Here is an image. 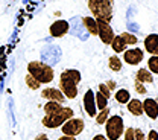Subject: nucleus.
Wrapping results in <instances>:
<instances>
[{"instance_id": "1", "label": "nucleus", "mask_w": 158, "mask_h": 140, "mask_svg": "<svg viewBox=\"0 0 158 140\" xmlns=\"http://www.w3.org/2000/svg\"><path fill=\"white\" fill-rule=\"evenodd\" d=\"M81 82V73L76 69H67L59 76V90L65 99H75L78 96V84Z\"/></svg>"}, {"instance_id": "2", "label": "nucleus", "mask_w": 158, "mask_h": 140, "mask_svg": "<svg viewBox=\"0 0 158 140\" xmlns=\"http://www.w3.org/2000/svg\"><path fill=\"white\" fill-rule=\"evenodd\" d=\"M27 73L34 76L40 84H49L55 78L53 69L43 61H31L27 64Z\"/></svg>"}, {"instance_id": "3", "label": "nucleus", "mask_w": 158, "mask_h": 140, "mask_svg": "<svg viewBox=\"0 0 158 140\" xmlns=\"http://www.w3.org/2000/svg\"><path fill=\"white\" fill-rule=\"evenodd\" d=\"M88 8L96 20L110 21L113 19V0H88Z\"/></svg>"}, {"instance_id": "4", "label": "nucleus", "mask_w": 158, "mask_h": 140, "mask_svg": "<svg viewBox=\"0 0 158 140\" xmlns=\"http://www.w3.org/2000/svg\"><path fill=\"white\" fill-rule=\"evenodd\" d=\"M73 116H75V111H73L70 107H62L58 113L44 116V119L41 120V123H43V126L53 129V128H59L64 122H67L69 119H72Z\"/></svg>"}, {"instance_id": "5", "label": "nucleus", "mask_w": 158, "mask_h": 140, "mask_svg": "<svg viewBox=\"0 0 158 140\" xmlns=\"http://www.w3.org/2000/svg\"><path fill=\"white\" fill-rule=\"evenodd\" d=\"M105 133H106V139L108 140H118L123 133H125V123L123 117H120L118 114L110 116L108 120L105 122Z\"/></svg>"}, {"instance_id": "6", "label": "nucleus", "mask_w": 158, "mask_h": 140, "mask_svg": "<svg viewBox=\"0 0 158 140\" xmlns=\"http://www.w3.org/2000/svg\"><path fill=\"white\" fill-rule=\"evenodd\" d=\"M84 128H85L84 120L79 119V117H75V116L61 125V131H62V134H64V136H72V137L79 136V134L84 131Z\"/></svg>"}, {"instance_id": "7", "label": "nucleus", "mask_w": 158, "mask_h": 140, "mask_svg": "<svg viewBox=\"0 0 158 140\" xmlns=\"http://www.w3.org/2000/svg\"><path fill=\"white\" fill-rule=\"evenodd\" d=\"M61 53H62V52H61L59 46H55V44L44 46L43 50H41V61L52 67L53 64H56V62L61 60Z\"/></svg>"}, {"instance_id": "8", "label": "nucleus", "mask_w": 158, "mask_h": 140, "mask_svg": "<svg viewBox=\"0 0 158 140\" xmlns=\"http://www.w3.org/2000/svg\"><path fill=\"white\" fill-rule=\"evenodd\" d=\"M69 31H70L72 35L78 37L79 40H82V41H85L88 38V35H90V34L85 31L81 17H73L72 20H69Z\"/></svg>"}, {"instance_id": "9", "label": "nucleus", "mask_w": 158, "mask_h": 140, "mask_svg": "<svg viewBox=\"0 0 158 140\" xmlns=\"http://www.w3.org/2000/svg\"><path fill=\"white\" fill-rule=\"evenodd\" d=\"M98 35L99 38L102 40V43H105V44H111L113 38L116 37L113 28L110 26V23L102 20H98Z\"/></svg>"}, {"instance_id": "10", "label": "nucleus", "mask_w": 158, "mask_h": 140, "mask_svg": "<svg viewBox=\"0 0 158 140\" xmlns=\"http://www.w3.org/2000/svg\"><path fill=\"white\" fill-rule=\"evenodd\" d=\"M82 104H84V110L87 111V114H88L90 117H96L98 108H96V100H94V91H93L91 88H88V90L85 91Z\"/></svg>"}, {"instance_id": "11", "label": "nucleus", "mask_w": 158, "mask_h": 140, "mask_svg": "<svg viewBox=\"0 0 158 140\" xmlns=\"http://www.w3.org/2000/svg\"><path fill=\"white\" fill-rule=\"evenodd\" d=\"M143 105V113L149 117V119H157L158 117V102L152 98H146L141 102Z\"/></svg>"}, {"instance_id": "12", "label": "nucleus", "mask_w": 158, "mask_h": 140, "mask_svg": "<svg viewBox=\"0 0 158 140\" xmlns=\"http://www.w3.org/2000/svg\"><path fill=\"white\" fill-rule=\"evenodd\" d=\"M50 35L59 38V37H64L67 32H69V21L65 20H56L50 24V29H49Z\"/></svg>"}, {"instance_id": "13", "label": "nucleus", "mask_w": 158, "mask_h": 140, "mask_svg": "<svg viewBox=\"0 0 158 140\" xmlns=\"http://www.w3.org/2000/svg\"><path fill=\"white\" fill-rule=\"evenodd\" d=\"M123 60H125V62H128V64H131V66H137V64H140V62L143 61V50L138 49V47L125 50Z\"/></svg>"}, {"instance_id": "14", "label": "nucleus", "mask_w": 158, "mask_h": 140, "mask_svg": "<svg viewBox=\"0 0 158 140\" xmlns=\"http://www.w3.org/2000/svg\"><path fill=\"white\" fill-rule=\"evenodd\" d=\"M41 96L47 100H55L59 104H64L65 102V96L62 95V91L59 88H52V87H47L41 91Z\"/></svg>"}, {"instance_id": "15", "label": "nucleus", "mask_w": 158, "mask_h": 140, "mask_svg": "<svg viewBox=\"0 0 158 140\" xmlns=\"http://www.w3.org/2000/svg\"><path fill=\"white\" fill-rule=\"evenodd\" d=\"M144 49L151 55H158V35L157 34H149L144 38Z\"/></svg>"}, {"instance_id": "16", "label": "nucleus", "mask_w": 158, "mask_h": 140, "mask_svg": "<svg viewBox=\"0 0 158 140\" xmlns=\"http://www.w3.org/2000/svg\"><path fill=\"white\" fill-rule=\"evenodd\" d=\"M82 24L90 35H98V20L94 17H84Z\"/></svg>"}, {"instance_id": "17", "label": "nucleus", "mask_w": 158, "mask_h": 140, "mask_svg": "<svg viewBox=\"0 0 158 140\" xmlns=\"http://www.w3.org/2000/svg\"><path fill=\"white\" fill-rule=\"evenodd\" d=\"M128 111L134 116H141L143 114V105H141V100L138 99H129L128 102Z\"/></svg>"}, {"instance_id": "18", "label": "nucleus", "mask_w": 158, "mask_h": 140, "mask_svg": "<svg viewBox=\"0 0 158 140\" xmlns=\"http://www.w3.org/2000/svg\"><path fill=\"white\" fill-rule=\"evenodd\" d=\"M137 81L141 82V84H152L154 82V75L146 69H140L137 72Z\"/></svg>"}, {"instance_id": "19", "label": "nucleus", "mask_w": 158, "mask_h": 140, "mask_svg": "<svg viewBox=\"0 0 158 140\" xmlns=\"http://www.w3.org/2000/svg\"><path fill=\"white\" fill-rule=\"evenodd\" d=\"M43 108H44L46 116H49V114H55V113H58L59 110L62 108V104L55 102V100H47V104H46Z\"/></svg>"}, {"instance_id": "20", "label": "nucleus", "mask_w": 158, "mask_h": 140, "mask_svg": "<svg viewBox=\"0 0 158 140\" xmlns=\"http://www.w3.org/2000/svg\"><path fill=\"white\" fill-rule=\"evenodd\" d=\"M111 47H113V50H114L116 53H120V52H125V50H126V44H125V41L122 40L120 35H117V37L113 38V41H111Z\"/></svg>"}, {"instance_id": "21", "label": "nucleus", "mask_w": 158, "mask_h": 140, "mask_svg": "<svg viewBox=\"0 0 158 140\" xmlns=\"http://www.w3.org/2000/svg\"><path fill=\"white\" fill-rule=\"evenodd\" d=\"M114 98H116V100H117L118 104H128L129 99H131V95H129V91L126 88H120V90L116 91Z\"/></svg>"}, {"instance_id": "22", "label": "nucleus", "mask_w": 158, "mask_h": 140, "mask_svg": "<svg viewBox=\"0 0 158 140\" xmlns=\"http://www.w3.org/2000/svg\"><path fill=\"white\" fill-rule=\"evenodd\" d=\"M122 60L116 57V55H113V57H110V60H108V67L113 70V72H120L122 70Z\"/></svg>"}, {"instance_id": "23", "label": "nucleus", "mask_w": 158, "mask_h": 140, "mask_svg": "<svg viewBox=\"0 0 158 140\" xmlns=\"http://www.w3.org/2000/svg\"><path fill=\"white\" fill-rule=\"evenodd\" d=\"M94 100H96V108H98L99 111L108 107V99H106V98H105L100 91H98V93L94 95Z\"/></svg>"}, {"instance_id": "24", "label": "nucleus", "mask_w": 158, "mask_h": 140, "mask_svg": "<svg viewBox=\"0 0 158 140\" xmlns=\"http://www.w3.org/2000/svg\"><path fill=\"white\" fill-rule=\"evenodd\" d=\"M108 117H110V108L106 107V108L100 110L98 114H96V123L98 125H105V122L108 120Z\"/></svg>"}, {"instance_id": "25", "label": "nucleus", "mask_w": 158, "mask_h": 140, "mask_svg": "<svg viewBox=\"0 0 158 140\" xmlns=\"http://www.w3.org/2000/svg\"><path fill=\"white\" fill-rule=\"evenodd\" d=\"M148 70L154 75V73H158V55H152L149 61H148Z\"/></svg>"}, {"instance_id": "26", "label": "nucleus", "mask_w": 158, "mask_h": 140, "mask_svg": "<svg viewBox=\"0 0 158 140\" xmlns=\"http://www.w3.org/2000/svg\"><path fill=\"white\" fill-rule=\"evenodd\" d=\"M120 37H122V40L125 41V44L126 46H132V44H137V37L134 35V34H129V32H123V34H120Z\"/></svg>"}, {"instance_id": "27", "label": "nucleus", "mask_w": 158, "mask_h": 140, "mask_svg": "<svg viewBox=\"0 0 158 140\" xmlns=\"http://www.w3.org/2000/svg\"><path fill=\"white\" fill-rule=\"evenodd\" d=\"M24 81H26V85H27V87H29L31 90H38V88H40V85H41V84H40L38 81L35 79L34 76H31L29 73L26 75V78H24Z\"/></svg>"}, {"instance_id": "28", "label": "nucleus", "mask_w": 158, "mask_h": 140, "mask_svg": "<svg viewBox=\"0 0 158 140\" xmlns=\"http://www.w3.org/2000/svg\"><path fill=\"white\" fill-rule=\"evenodd\" d=\"M99 91H100L106 99H110V98H111V90L106 87V84H99Z\"/></svg>"}, {"instance_id": "29", "label": "nucleus", "mask_w": 158, "mask_h": 140, "mask_svg": "<svg viewBox=\"0 0 158 140\" xmlns=\"http://www.w3.org/2000/svg\"><path fill=\"white\" fill-rule=\"evenodd\" d=\"M134 88H135V91H137L138 95H146V93H148V90H146L144 84L138 82L137 79H135V84H134Z\"/></svg>"}, {"instance_id": "30", "label": "nucleus", "mask_w": 158, "mask_h": 140, "mask_svg": "<svg viewBox=\"0 0 158 140\" xmlns=\"http://www.w3.org/2000/svg\"><path fill=\"white\" fill-rule=\"evenodd\" d=\"M123 140H135L134 128H128V129H125V133H123Z\"/></svg>"}, {"instance_id": "31", "label": "nucleus", "mask_w": 158, "mask_h": 140, "mask_svg": "<svg viewBox=\"0 0 158 140\" xmlns=\"http://www.w3.org/2000/svg\"><path fill=\"white\" fill-rule=\"evenodd\" d=\"M134 136H135V140H146V136L141 129L138 128H134Z\"/></svg>"}, {"instance_id": "32", "label": "nucleus", "mask_w": 158, "mask_h": 140, "mask_svg": "<svg viewBox=\"0 0 158 140\" xmlns=\"http://www.w3.org/2000/svg\"><path fill=\"white\" fill-rule=\"evenodd\" d=\"M146 140H158V133L155 129H151L149 134L146 136Z\"/></svg>"}, {"instance_id": "33", "label": "nucleus", "mask_w": 158, "mask_h": 140, "mask_svg": "<svg viewBox=\"0 0 158 140\" xmlns=\"http://www.w3.org/2000/svg\"><path fill=\"white\" fill-rule=\"evenodd\" d=\"M128 28H129V31H132V32H138V24H135V23L128 21Z\"/></svg>"}, {"instance_id": "34", "label": "nucleus", "mask_w": 158, "mask_h": 140, "mask_svg": "<svg viewBox=\"0 0 158 140\" xmlns=\"http://www.w3.org/2000/svg\"><path fill=\"white\" fill-rule=\"evenodd\" d=\"M106 87L113 91V90H116V82H114V81H108V82H106Z\"/></svg>"}, {"instance_id": "35", "label": "nucleus", "mask_w": 158, "mask_h": 140, "mask_svg": "<svg viewBox=\"0 0 158 140\" xmlns=\"http://www.w3.org/2000/svg\"><path fill=\"white\" fill-rule=\"evenodd\" d=\"M58 140H76V137H72V136H64V134H62Z\"/></svg>"}, {"instance_id": "36", "label": "nucleus", "mask_w": 158, "mask_h": 140, "mask_svg": "<svg viewBox=\"0 0 158 140\" xmlns=\"http://www.w3.org/2000/svg\"><path fill=\"white\" fill-rule=\"evenodd\" d=\"M93 140H108V139H106V136H102V134H96V136L93 137Z\"/></svg>"}, {"instance_id": "37", "label": "nucleus", "mask_w": 158, "mask_h": 140, "mask_svg": "<svg viewBox=\"0 0 158 140\" xmlns=\"http://www.w3.org/2000/svg\"><path fill=\"white\" fill-rule=\"evenodd\" d=\"M35 140H49V137H47L46 134H38V136L35 137Z\"/></svg>"}]
</instances>
